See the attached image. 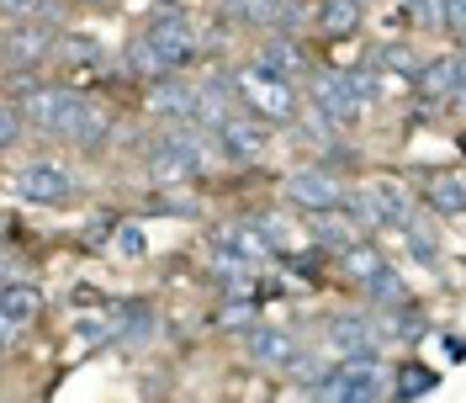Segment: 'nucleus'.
Masks as SVG:
<instances>
[{
    "instance_id": "obj_1",
    "label": "nucleus",
    "mask_w": 466,
    "mask_h": 403,
    "mask_svg": "<svg viewBox=\"0 0 466 403\" xmlns=\"http://www.w3.org/2000/svg\"><path fill=\"white\" fill-rule=\"evenodd\" d=\"M228 80H233V90H238V107H244V112L265 117V122H291V117H297V80L270 75L255 58L238 64Z\"/></svg>"
},
{
    "instance_id": "obj_2",
    "label": "nucleus",
    "mask_w": 466,
    "mask_h": 403,
    "mask_svg": "<svg viewBox=\"0 0 466 403\" xmlns=\"http://www.w3.org/2000/svg\"><path fill=\"white\" fill-rule=\"evenodd\" d=\"M16 107L27 112V122L37 133H54V139H69V128L86 112V96L64 86H43V80H16Z\"/></svg>"
},
{
    "instance_id": "obj_3",
    "label": "nucleus",
    "mask_w": 466,
    "mask_h": 403,
    "mask_svg": "<svg viewBox=\"0 0 466 403\" xmlns=\"http://www.w3.org/2000/svg\"><path fill=\"white\" fill-rule=\"evenodd\" d=\"M345 207L366 223V229H408L413 223V197L398 181H366L345 197Z\"/></svg>"
},
{
    "instance_id": "obj_4",
    "label": "nucleus",
    "mask_w": 466,
    "mask_h": 403,
    "mask_svg": "<svg viewBox=\"0 0 466 403\" xmlns=\"http://www.w3.org/2000/svg\"><path fill=\"white\" fill-rule=\"evenodd\" d=\"M75 191H80V181L58 160H27L16 170V197L32 207H64V202H75Z\"/></svg>"
},
{
    "instance_id": "obj_5",
    "label": "nucleus",
    "mask_w": 466,
    "mask_h": 403,
    "mask_svg": "<svg viewBox=\"0 0 466 403\" xmlns=\"http://www.w3.org/2000/svg\"><path fill=\"white\" fill-rule=\"evenodd\" d=\"M281 197H287V207H297V212H329V207H345L350 186L339 181L334 170H323V165H308V170H291L287 186H281Z\"/></svg>"
},
{
    "instance_id": "obj_6",
    "label": "nucleus",
    "mask_w": 466,
    "mask_h": 403,
    "mask_svg": "<svg viewBox=\"0 0 466 403\" xmlns=\"http://www.w3.org/2000/svg\"><path fill=\"white\" fill-rule=\"evenodd\" d=\"M218 149L228 154L233 165H260L265 149H270V122L255 112H233L223 128H218Z\"/></svg>"
},
{
    "instance_id": "obj_7",
    "label": "nucleus",
    "mask_w": 466,
    "mask_h": 403,
    "mask_svg": "<svg viewBox=\"0 0 466 403\" xmlns=\"http://www.w3.org/2000/svg\"><path fill=\"white\" fill-rule=\"evenodd\" d=\"M48 54H54V27H48V22L32 16V22H11V27H5V64H11L16 80H22L27 69H37Z\"/></svg>"
},
{
    "instance_id": "obj_8",
    "label": "nucleus",
    "mask_w": 466,
    "mask_h": 403,
    "mask_svg": "<svg viewBox=\"0 0 466 403\" xmlns=\"http://www.w3.org/2000/svg\"><path fill=\"white\" fill-rule=\"evenodd\" d=\"M148 37H154V48H159V54L170 58V69H186V64H197V58H202V37H197V27H191L180 11L154 16Z\"/></svg>"
},
{
    "instance_id": "obj_9",
    "label": "nucleus",
    "mask_w": 466,
    "mask_h": 403,
    "mask_svg": "<svg viewBox=\"0 0 466 403\" xmlns=\"http://www.w3.org/2000/svg\"><path fill=\"white\" fill-rule=\"evenodd\" d=\"M148 112L159 122H202V90L186 86L180 75H165L148 86Z\"/></svg>"
},
{
    "instance_id": "obj_10",
    "label": "nucleus",
    "mask_w": 466,
    "mask_h": 403,
    "mask_svg": "<svg viewBox=\"0 0 466 403\" xmlns=\"http://www.w3.org/2000/svg\"><path fill=\"white\" fill-rule=\"evenodd\" d=\"M244 350H249V361L265 367V372H291L297 367V335L291 329H276V324H255L244 335Z\"/></svg>"
},
{
    "instance_id": "obj_11",
    "label": "nucleus",
    "mask_w": 466,
    "mask_h": 403,
    "mask_svg": "<svg viewBox=\"0 0 466 403\" xmlns=\"http://www.w3.org/2000/svg\"><path fill=\"white\" fill-rule=\"evenodd\" d=\"M308 101H313V112H323L329 122H355V96H350V80L345 75H334V69H313L308 75Z\"/></svg>"
},
{
    "instance_id": "obj_12",
    "label": "nucleus",
    "mask_w": 466,
    "mask_h": 403,
    "mask_svg": "<svg viewBox=\"0 0 466 403\" xmlns=\"http://www.w3.org/2000/svg\"><path fill=\"white\" fill-rule=\"evenodd\" d=\"M37 318H43V287H32V282H5V287H0V324H5V340L27 335Z\"/></svg>"
},
{
    "instance_id": "obj_13",
    "label": "nucleus",
    "mask_w": 466,
    "mask_h": 403,
    "mask_svg": "<svg viewBox=\"0 0 466 403\" xmlns=\"http://www.w3.org/2000/svg\"><path fill=\"white\" fill-rule=\"evenodd\" d=\"M329 350L334 356H350V350H377L381 346V308L377 314H339L329 318Z\"/></svg>"
},
{
    "instance_id": "obj_14",
    "label": "nucleus",
    "mask_w": 466,
    "mask_h": 403,
    "mask_svg": "<svg viewBox=\"0 0 466 403\" xmlns=\"http://www.w3.org/2000/svg\"><path fill=\"white\" fill-rule=\"evenodd\" d=\"M419 197H424V207H435L440 218H466V175H461V170L424 175Z\"/></svg>"
},
{
    "instance_id": "obj_15",
    "label": "nucleus",
    "mask_w": 466,
    "mask_h": 403,
    "mask_svg": "<svg viewBox=\"0 0 466 403\" xmlns=\"http://www.w3.org/2000/svg\"><path fill=\"white\" fill-rule=\"evenodd\" d=\"M255 64H260V69H270V75H281V80H302V75H313V69H308V54L291 43L287 32L265 37L260 54H255Z\"/></svg>"
},
{
    "instance_id": "obj_16",
    "label": "nucleus",
    "mask_w": 466,
    "mask_h": 403,
    "mask_svg": "<svg viewBox=\"0 0 466 403\" xmlns=\"http://www.w3.org/2000/svg\"><path fill=\"white\" fill-rule=\"evenodd\" d=\"M218 244H228L233 255H244L249 265H270V260L281 255L270 239H265V229L249 218V223H228V229H218Z\"/></svg>"
},
{
    "instance_id": "obj_17",
    "label": "nucleus",
    "mask_w": 466,
    "mask_h": 403,
    "mask_svg": "<svg viewBox=\"0 0 466 403\" xmlns=\"http://www.w3.org/2000/svg\"><path fill=\"white\" fill-rule=\"evenodd\" d=\"M360 229H366V223H360V218H350L345 207L313 212V239H319L323 250H334V255H339V250H350V244L360 239Z\"/></svg>"
},
{
    "instance_id": "obj_18",
    "label": "nucleus",
    "mask_w": 466,
    "mask_h": 403,
    "mask_svg": "<svg viewBox=\"0 0 466 403\" xmlns=\"http://www.w3.org/2000/svg\"><path fill=\"white\" fill-rule=\"evenodd\" d=\"M148 175L165 186V181H191V175H202V165H197V160H191L180 144H170V139H165V144L154 149V160H148Z\"/></svg>"
},
{
    "instance_id": "obj_19",
    "label": "nucleus",
    "mask_w": 466,
    "mask_h": 403,
    "mask_svg": "<svg viewBox=\"0 0 466 403\" xmlns=\"http://www.w3.org/2000/svg\"><path fill=\"white\" fill-rule=\"evenodd\" d=\"M381 265H387V260H381V244H377V239H355L350 250H339V271H345L350 282H371Z\"/></svg>"
},
{
    "instance_id": "obj_20",
    "label": "nucleus",
    "mask_w": 466,
    "mask_h": 403,
    "mask_svg": "<svg viewBox=\"0 0 466 403\" xmlns=\"http://www.w3.org/2000/svg\"><path fill=\"white\" fill-rule=\"evenodd\" d=\"M435 388H440V372L424 367V361L392 367V398H424V393H435Z\"/></svg>"
},
{
    "instance_id": "obj_21",
    "label": "nucleus",
    "mask_w": 466,
    "mask_h": 403,
    "mask_svg": "<svg viewBox=\"0 0 466 403\" xmlns=\"http://www.w3.org/2000/svg\"><path fill=\"white\" fill-rule=\"evenodd\" d=\"M127 64H133V75H138V80H148V86H154V80H165V75H175L170 69V58L159 54V48H154V37H133V48H127Z\"/></svg>"
},
{
    "instance_id": "obj_22",
    "label": "nucleus",
    "mask_w": 466,
    "mask_h": 403,
    "mask_svg": "<svg viewBox=\"0 0 466 403\" xmlns=\"http://www.w3.org/2000/svg\"><path fill=\"white\" fill-rule=\"evenodd\" d=\"M313 27L329 32V37H345V32L360 27V0H323L319 16H313Z\"/></svg>"
},
{
    "instance_id": "obj_23",
    "label": "nucleus",
    "mask_w": 466,
    "mask_h": 403,
    "mask_svg": "<svg viewBox=\"0 0 466 403\" xmlns=\"http://www.w3.org/2000/svg\"><path fill=\"white\" fill-rule=\"evenodd\" d=\"M360 292H366V303L381 308V314H387V308H398V303H408V287H403V276H398L392 265H381L371 282H360Z\"/></svg>"
},
{
    "instance_id": "obj_24",
    "label": "nucleus",
    "mask_w": 466,
    "mask_h": 403,
    "mask_svg": "<svg viewBox=\"0 0 466 403\" xmlns=\"http://www.w3.org/2000/svg\"><path fill=\"white\" fill-rule=\"evenodd\" d=\"M212 324H218L223 335H249V329L260 324V308L249 303V292H238V297H228V303L212 314Z\"/></svg>"
},
{
    "instance_id": "obj_25",
    "label": "nucleus",
    "mask_w": 466,
    "mask_h": 403,
    "mask_svg": "<svg viewBox=\"0 0 466 403\" xmlns=\"http://www.w3.org/2000/svg\"><path fill=\"white\" fill-rule=\"evenodd\" d=\"M387 314H392V324H381V340H403V346H413V340L430 335V324H424V314H413V303H398V308H387Z\"/></svg>"
},
{
    "instance_id": "obj_26",
    "label": "nucleus",
    "mask_w": 466,
    "mask_h": 403,
    "mask_svg": "<svg viewBox=\"0 0 466 403\" xmlns=\"http://www.w3.org/2000/svg\"><path fill=\"white\" fill-rule=\"evenodd\" d=\"M255 223L265 229V239H270V244H276L281 255H287V250H302V244H308V233L297 229V218H287V212H260Z\"/></svg>"
},
{
    "instance_id": "obj_27",
    "label": "nucleus",
    "mask_w": 466,
    "mask_h": 403,
    "mask_svg": "<svg viewBox=\"0 0 466 403\" xmlns=\"http://www.w3.org/2000/svg\"><path fill=\"white\" fill-rule=\"evenodd\" d=\"M381 64H371V69H345V80H350V96H355V112L366 117L371 107H377V96H381V75H377Z\"/></svg>"
},
{
    "instance_id": "obj_28",
    "label": "nucleus",
    "mask_w": 466,
    "mask_h": 403,
    "mask_svg": "<svg viewBox=\"0 0 466 403\" xmlns=\"http://www.w3.org/2000/svg\"><path fill=\"white\" fill-rule=\"evenodd\" d=\"M377 64H381V69H398V75H403V80H413V86H419V75H424V58L413 54L408 43H387V48L377 54Z\"/></svg>"
},
{
    "instance_id": "obj_29",
    "label": "nucleus",
    "mask_w": 466,
    "mask_h": 403,
    "mask_svg": "<svg viewBox=\"0 0 466 403\" xmlns=\"http://www.w3.org/2000/svg\"><path fill=\"white\" fill-rule=\"evenodd\" d=\"M408 11L424 32H445V0H408Z\"/></svg>"
},
{
    "instance_id": "obj_30",
    "label": "nucleus",
    "mask_w": 466,
    "mask_h": 403,
    "mask_svg": "<svg viewBox=\"0 0 466 403\" xmlns=\"http://www.w3.org/2000/svg\"><path fill=\"white\" fill-rule=\"evenodd\" d=\"M0 11H5V27H11V22H32V16H48V11H54V0H0Z\"/></svg>"
},
{
    "instance_id": "obj_31",
    "label": "nucleus",
    "mask_w": 466,
    "mask_h": 403,
    "mask_svg": "<svg viewBox=\"0 0 466 403\" xmlns=\"http://www.w3.org/2000/svg\"><path fill=\"white\" fill-rule=\"evenodd\" d=\"M403 233H408V250H413V255L424 260V265H435V260H440V244H435V239H430V233L419 229V223H408Z\"/></svg>"
},
{
    "instance_id": "obj_32",
    "label": "nucleus",
    "mask_w": 466,
    "mask_h": 403,
    "mask_svg": "<svg viewBox=\"0 0 466 403\" xmlns=\"http://www.w3.org/2000/svg\"><path fill=\"white\" fill-rule=\"evenodd\" d=\"M116 255L122 260L144 255V229H138V223H122V229H116Z\"/></svg>"
},
{
    "instance_id": "obj_33",
    "label": "nucleus",
    "mask_w": 466,
    "mask_h": 403,
    "mask_svg": "<svg viewBox=\"0 0 466 403\" xmlns=\"http://www.w3.org/2000/svg\"><path fill=\"white\" fill-rule=\"evenodd\" d=\"M22 122H27V112L22 107H5V117H0V144L16 149V139H22Z\"/></svg>"
},
{
    "instance_id": "obj_34",
    "label": "nucleus",
    "mask_w": 466,
    "mask_h": 403,
    "mask_svg": "<svg viewBox=\"0 0 466 403\" xmlns=\"http://www.w3.org/2000/svg\"><path fill=\"white\" fill-rule=\"evenodd\" d=\"M64 54H69V58H86V64H96V58H101V48H96L90 37H64Z\"/></svg>"
},
{
    "instance_id": "obj_35",
    "label": "nucleus",
    "mask_w": 466,
    "mask_h": 403,
    "mask_svg": "<svg viewBox=\"0 0 466 403\" xmlns=\"http://www.w3.org/2000/svg\"><path fill=\"white\" fill-rule=\"evenodd\" d=\"M445 32L466 37V0H445Z\"/></svg>"
},
{
    "instance_id": "obj_36",
    "label": "nucleus",
    "mask_w": 466,
    "mask_h": 403,
    "mask_svg": "<svg viewBox=\"0 0 466 403\" xmlns=\"http://www.w3.org/2000/svg\"><path fill=\"white\" fill-rule=\"evenodd\" d=\"M90 5H116V0H90Z\"/></svg>"
}]
</instances>
